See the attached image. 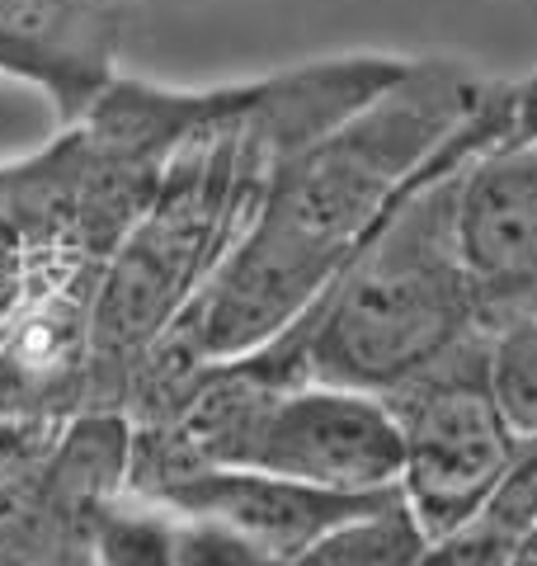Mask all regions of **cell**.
Wrapping results in <instances>:
<instances>
[{
	"label": "cell",
	"mask_w": 537,
	"mask_h": 566,
	"mask_svg": "<svg viewBox=\"0 0 537 566\" xmlns=\"http://www.w3.org/2000/svg\"><path fill=\"white\" fill-rule=\"evenodd\" d=\"M486 85L491 76L457 57H406V71L378 99L293 151L274 170L236 251L141 364L133 397L147 382L208 359H236L288 331L476 114Z\"/></svg>",
	"instance_id": "1"
},
{
	"label": "cell",
	"mask_w": 537,
	"mask_h": 566,
	"mask_svg": "<svg viewBox=\"0 0 537 566\" xmlns=\"http://www.w3.org/2000/svg\"><path fill=\"white\" fill-rule=\"evenodd\" d=\"M401 71L406 57L349 52L222 85L99 274L90 307V411L123 416L141 364L236 251L274 170L372 104Z\"/></svg>",
	"instance_id": "2"
},
{
	"label": "cell",
	"mask_w": 537,
	"mask_h": 566,
	"mask_svg": "<svg viewBox=\"0 0 537 566\" xmlns=\"http://www.w3.org/2000/svg\"><path fill=\"white\" fill-rule=\"evenodd\" d=\"M514 123V81L486 85L476 114L443 142L415 185L378 222L339 279L288 331L245 359L274 382H335L391 397L448 349L486 335L457 245V189L481 151Z\"/></svg>",
	"instance_id": "3"
},
{
	"label": "cell",
	"mask_w": 537,
	"mask_h": 566,
	"mask_svg": "<svg viewBox=\"0 0 537 566\" xmlns=\"http://www.w3.org/2000/svg\"><path fill=\"white\" fill-rule=\"evenodd\" d=\"M382 401L401 424V495L434 543L491 501L524 444L495 397L491 335L448 349Z\"/></svg>",
	"instance_id": "4"
},
{
	"label": "cell",
	"mask_w": 537,
	"mask_h": 566,
	"mask_svg": "<svg viewBox=\"0 0 537 566\" xmlns=\"http://www.w3.org/2000/svg\"><path fill=\"white\" fill-rule=\"evenodd\" d=\"M109 245L85 203L76 128L0 161V331L76 283H99Z\"/></svg>",
	"instance_id": "5"
},
{
	"label": "cell",
	"mask_w": 537,
	"mask_h": 566,
	"mask_svg": "<svg viewBox=\"0 0 537 566\" xmlns=\"http://www.w3.org/2000/svg\"><path fill=\"white\" fill-rule=\"evenodd\" d=\"M401 424L382 397L335 382H293L264 397L236 468L339 495H382L401 491Z\"/></svg>",
	"instance_id": "6"
},
{
	"label": "cell",
	"mask_w": 537,
	"mask_h": 566,
	"mask_svg": "<svg viewBox=\"0 0 537 566\" xmlns=\"http://www.w3.org/2000/svg\"><path fill=\"white\" fill-rule=\"evenodd\" d=\"M457 245L486 335L537 307V133H505L462 170Z\"/></svg>",
	"instance_id": "7"
},
{
	"label": "cell",
	"mask_w": 537,
	"mask_h": 566,
	"mask_svg": "<svg viewBox=\"0 0 537 566\" xmlns=\"http://www.w3.org/2000/svg\"><path fill=\"white\" fill-rule=\"evenodd\" d=\"M133 24L137 0H0V76L48 95L71 128L123 76Z\"/></svg>",
	"instance_id": "8"
},
{
	"label": "cell",
	"mask_w": 537,
	"mask_h": 566,
	"mask_svg": "<svg viewBox=\"0 0 537 566\" xmlns=\"http://www.w3.org/2000/svg\"><path fill=\"white\" fill-rule=\"evenodd\" d=\"M387 495H397V491L339 495V491H320L307 482H288V476H268V472H250V468H208V472H193L185 482L166 486L160 495H151V501H166L170 510H185V515H203V520L236 528L241 538L264 547L278 566H288L293 557L307 553L326 528L387 501Z\"/></svg>",
	"instance_id": "9"
},
{
	"label": "cell",
	"mask_w": 537,
	"mask_h": 566,
	"mask_svg": "<svg viewBox=\"0 0 537 566\" xmlns=\"http://www.w3.org/2000/svg\"><path fill=\"white\" fill-rule=\"evenodd\" d=\"M99 283H76L0 331V416L62 424L90 411V307Z\"/></svg>",
	"instance_id": "10"
},
{
	"label": "cell",
	"mask_w": 537,
	"mask_h": 566,
	"mask_svg": "<svg viewBox=\"0 0 537 566\" xmlns=\"http://www.w3.org/2000/svg\"><path fill=\"white\" fill-rule=\"evenodd\" d=\"M66 424V420H62ZM62 424H43L20 453L0 463V566H39L57 524L62 486L52 444Z\"/></svg>",
	"instance_id": "11"
},
{
	"label": "cell",
	"mask_w": 537,
	"mask_h": 566,
	"mask_svg": "<svg viewBox=\"0 0 537 566\" xmlns=\"http://www.w3.org/2000/svg\"><path fill=\"white\" fill-rule=\"evenodd\" d=\"M424 553H429V534L420 528L415 510L406 505V495L397 491L326 528L288 566H420Z\"/></svg>",
	"instance_id": "12"
},
{
	"label": "cell",
	"mask_w": 537,
	"mask_h": 566,
	"mask_svg": "<svg viewBox=\"0 0 537 566\" xmlns=\"http://www.w3.org/2000/svg\"><path fill=\"white\" fill-rule=\"evenodd\" d=\"M175 534H179V515L166 501L123 491L99 520L95 562L99 566H175Z\"/></svg>",
	"instance_id": "13"
},
{
	"label": "cell",
	"mask_w": 537,
	"mask_h": 566,
	"mask_svg": "<svg viewBox=\"0 0 537 566\" xmlns=\"http://www.w3.org/2000/svg\"><path fill=\"white\" fill-rule=\"evenodd\" d=\"M495 397L518 434H537V307L491 335Z\"/></svg>",
	"instance_id": "14"
},
{
	"label": "cell",
	"mask_w": 537,
	"mask_h": 566,
	"mask_svg": "<svg viewBox=\"0 0 537 566\" xmlns=\"http://www.w3.org/2000/svg\"><path fill=\"white\" fill-rule=\"evenodd\" d=\"M175 515H179L175 566H278L264 547L241 538L236 528L203 515H185V510H175Z\"/></svg>",
	"instance_id": "15"
},
{
	"label": "cell",
	"mask_w": 537,
	"mask_h": 566,
	"mask_svg": "<svg viewBox=\"0 0 537 566\" xmlns=\"http://www.w3.org/2000/svg\"><path fill=\"white\" fill-rule=\"evenodd\" d=\"M39 430H43V424H24V420H6V416H0V463H6L10 453H20Z\"/></svg>",
	"instance_id": "16"
},
{
	"label": "cell",
	"mask_w": 537,
	"mask_h": 566,
	"mask_svg": "<svg viewBox=\"0 0 537 566\" xmlns=\"http://www.w3.org/2000/svg\"><path fill=\"white\" fill-rule=\"evenodd\" d=\"M514 566H537V524L524 534V543H518V553H514Z\"/></svg>",
	"instance_id": "17"
}]
</instances>
